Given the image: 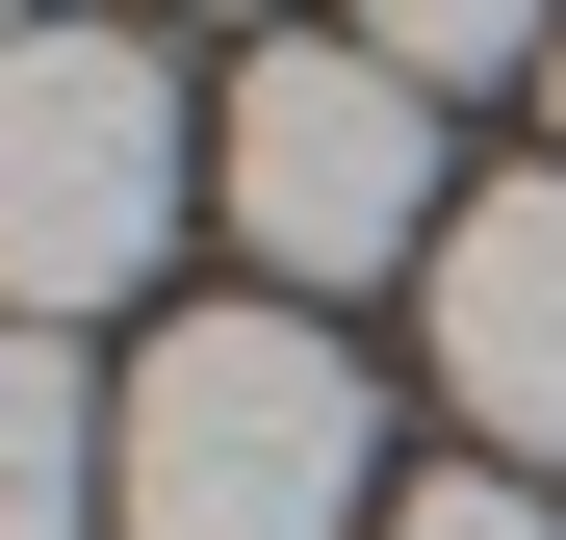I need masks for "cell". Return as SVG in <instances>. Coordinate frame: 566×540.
I'll return each instance as SVG.
<instances>
[{
  "mask_svg": "<svg viewBox=\"0 0 566 540\" xmlns=\"http://www.w3.org/2000/svg\"><path fill=\"white\" fill-rule=\"evenodd\" d=\"M387 489V412H360V360L310 309H180L104 412V515L129 540H335Z\"/></svg>",
  "mask_w": 566,
  "mask_h": 540,
  "instance_id": "cell-1",
  "label": "cell"
},
{
  "mask_svg": "<svg viewBox=\"0 0 566 540\" xmlns=\"http://www.w3.org/2000/svg\"><path fill=\"white\" fill-rule=\"evenodd\" d=\"M207 207L258 232V284H387V257H438V77L360 52V27H283L232 104H207Z\"/></svg>",
  "mask_w": 566,
  "mask_h": 540,
  "instance_id": "cell-2",
  "label": "cell"
},
{
  "mask_svg": "<svg viewBox=\"0 0 566 540\" xmlns=\"http://www.w3.org/2000/svg\"><path fill=\"white\" fill-rule=\"evenodd\" d=\"M207 207V129L129 27H27L0 52V309L77 335L104 284H155V232Z\"/></svg>",
  "mask_w": 566,
  "mask_h": 540,
  "instance_id": "cell-3",
  "label": "cell"
},
{
  "mask_svg": "<svg viewBox=\"0 0 566 540\" xmlns=\"http://www.w3.org/2000/svg\"><path fill=\"white\" fill-rule=\"evenodd\" d=\"M438 387H463L490 464H566V155L438 232Z\"/></svg>",
  "mask_w": 566,
  "mask_h": 540,
  "instance_id": "cell-4",
  "label": "cell"
},
{
  "mask_svg": "<svg viewBox=\"0 0 566 540\" xmlns=\"http://www.w3.org/2000/svg\"><path fill=\"white\" fill-rule=\"evenodd\" d=\"M104 515V387H77V335L0 309V540H77Z\"/></svg>",
  "mask_w": 566,
  "mask_h": 540,
  "instance_id": "cell-5",
  "label": "cell"
},
{
  "mask_svg": "<svg viewBox=\"0 0 566 540\" xmlns=\"http://www.w3.org/2000/svg\"><path fill=\"white\" fill-rule=\"evenodd\" d=\"M360 52H412V77H541L566 52V0H335Z\"/></svg>",
  "mask_w": 566,
  "mask_h": 540,
  "instance_id": "cell-6",
  "label": "cell"
},
{
  "mask_svg": "<svg viewBox=\"0 0 566 540\" xmlns=\"http://www.w3.org/2000/svg\"><path fill=\"white\" fill-rule=\"evenodd\" d=\"M360 540H566V515H541L515 464H463V489H387V515H360Z\"/></svg>",
  "mask_w": 566,
  "mask_h": 540,
  "instance_id": "cell-7",
  "label": "cell"
},
{
  "mask_svg": "<svg viewBox=\"0 0 566 540\" xmlns=\"http://www.w3.org/2000/svg\"><path fill=\"white\" fill-rule=\"evenodd\" d=\"M541 155H566V52H541Z\"/></svg>",
  "mask_w": 566,
  "mask_h": 540,
  "instance_id": "cell-8",
  "label": "cell"
},
{
  "mask_svg": "<svg viewBox=\"0 0 566 540\" xmlns=\"http://www.w3.org/2000/svg\"><path fill=\"white\" fill-rule=\"evenodd\" d=\"M27 27H52V0H0V52H27Z\"/></svg>",
  "mask_w": 566,
  "mask_h": 540,
  "instance_id": "cell-9",
  "label": "cell"
}]
</instances>
